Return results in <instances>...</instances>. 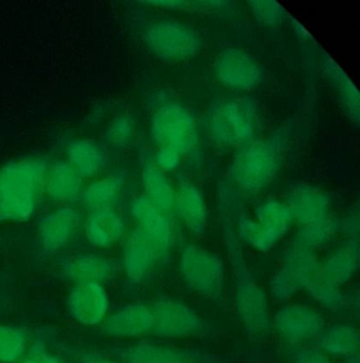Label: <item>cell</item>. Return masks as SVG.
<instances>
[{
    "label": "cell",
    "instance_id": "obj_20",
    "mask_svg": "<svg viewBox=\"0 0 360 363\" xmlns=\"http://www.w3.org/2000/svg\"><path fill=\"white\" fill-rule=\"evenodd\" d=\"M321 69L324 78L336 93L341 109L344 112L349 122L359 126L360 95L357 86L345 73L344 69L327 54L321 50Z\"/></svg>",
    "mask_w": 360,
    "mask_h": 363
},
{
    "label": "cell",
    "instance_id": "obj_37",
    "mask_svg": "<svg viewBox=\"0 0 360 363\" xmlns=\"http://www.w3.org/2000/svg\"><path fill=\"white\" fill-rule=\"evenodd\" d=\"M292 363H334L332 357L320 350L317 345L302 346L296 348Z\"/></svg>",
    "mask_w": 360,
    "mask_h": 363
},
{
    "label": "cell",
    "instance_id": "obj_33",
    "mask_svg": "<svg viewBox=\"0 0 360 363\" xmlns=\"http://www.w3.org/2000/svg\"><path fill=\"white\" fill-rule=\"evenodd\" d=\"M339 230V223L334 218H329L317 224L300 227L296 233L293 242L317 250V248L327 244Z\"/></svg>",
    "mask_w": 360,
    "mask_h": 363
},
{
    "label": "cell",
    "instance_id": "obj_29",
    "mask_svg": "<svg viewBox=\"0 0 360 363\" xmlns=\"http://www.w3.org/2000/svg\"><path fill=\"white\" fill-rule=\"evenodd\" d=\"M253 218L266 233L278 242L289 233L294 222L288 206L276 199H268L259 203L253 211Z\"/></svg>",
    "mask_w": 360,
    "mask_h": 363
},
{
    "label": "cell",
    "instance_id": "obj_39",
    "mask_svg": "<svg viewBox=\"0 0 360 363\" xmlns=\"http://www.w3.org/2000/svg\"><path fill=\"white\" fill-rule=\"evenodd\" d=\"M339 229L343 231L349 240H357L356 235L358 237V229H359V222H358V214H351L347 216L342 224H339Z\"/></svg>",
    "mask_w": 360,
    "mask_h": 363
},
{
    "label": "cell",
    "instance_id": "obj_32",
    "mask_svg": "<svg viewBox=\"0 0 360 363\" xmlns=\"http://www.w3.org/2000/svg\"><path fill=\"white\" fill-rule=\"evenodd\" d=\"M236 233L241 243L243 242L258 252H270L278 243V241L266 233L253 218L247 216H242L239 218Z\"/></svg>",
    "mask_w": 360,
    "mask_h": 363
},
{
    "label": "cell",
    "instance_id": "obj_40",
    "mask_svg": "<svg viewBox=\"0 0 360 363\" xmlns=\"http://www.w3.org/2000/svg\"><path fill=\"white\" fill-rule=\"evenodd\" d=\"M80 363H121L114 359L109 358L107 356H102L100 354H87L83 357Z\"/></svg>",
    "mask_w": 360,
    "mask_h": 363
},
{
    "label": "cell",
    "instance_id": "obj_9",
    "mask_svg": "<svg viewBox=\"0 0 360 363\" xmlns=\"http://www.w3.org/2000/svg\"><path fill=\"white\" fill-rule=\"evenodd\" d=\"M153 315L151 335L162 339L183 340L206 335L208 327L187 303L170 296H160L149 303Z\"/></svg>",
    "mask_w": 360,
    "mask_h": 363
},
{
    "label": "cell",
    "instance_id": "obj_35",
    "mask_svg": "<svg viewBox=\"0 0 360 363\" xmlns=\"http://www.w3.org/2000/svg\"><path fill=\"white\" fill-rule=\"evenodd\" d=\"M148 5L158 6L166 9L182 10V11L212 12L225 11L231 3L228 1H215V0H159L148 1Z\"/></svg>",
    "mask_w": 360,
    "mask_h": 363
},
{
    "label": "cell",
    "instance_id": "obj_36",
    "mask_svg": "<svg viewBox=\"0 0 360 363\" xmlns=\"http://www.w3.org/2000/svg\"><path fill=\"white\" fill-rule=\"evenodd\" d=\"M249 5L256 18L268 26H276L289 18L285 8L273 0H253Z\"/></svg>",
    "mask_w": 360,
    "mask_h": 363
},
{
    "label": "cell",
    "instance_id": "obj_11",
    "mask_svg": "<svg viewBox=\"0 0 360 363\" xmlns=\"http://www.w3.org/2000/svg\"><path fill=\"white\" fill-rule=\"evenodd\" d=\"M214 73L219 82L234 90H251L263 80V69L259 63L236 48H226L217 54Z\"/></svg>",
    "mask_w": 360,
    "mask_h": 363
},
{
    "label": "cell",
    "instance_id": "obj_26",
    "mask_svg": "<svg viewBox=\"0 0 360 363\" xmlns=\"http://www.w3.org/2000/svg\"><path fill=\"white\" fill-rule=\"evenodd\" d=\"M305 290L321 307L332 313L349 314L358 311V296L344 294L340 286L326 279L320 271Z\"/></svg>",
    "mask_w": 360,
    "mask_h": 363
},
{
    "label": "cell",
    "instance_id": "obj_14",
    "mask_svg": "<svg viewBox=\"0 0 360 363\" xmlns=\"http://www.w3.org/2000/svg\"><path fill=\"white\" fill-rule=\"evenodd\" d=\"M67 312L72 320L87 327L102 325L110 309V296L104 284H76L67 297Z\"/></svg>",
    "mask_w": 360,
    "mask_h": 363
},
{
    "label": "cell",
    "instance_id": "obj_31",
    "mask_svg": "<svg viewBox=\"0 0 360 363\" xmlns=\"http://www.w3.org/2000/svg\"><path fill=\"white\" fill-rule=\"evenodd\" d=\"M29 348L27 335L12 325L0 324V363H18Z\"/></svg>",
    "mask_w": 360,
    "mask_h": 363
},
{
    "label": "cell",
    "instance_id": "obj_24",
    "mask_svg": "<svg viewBox=\"0 0 360 363\" xmlns=\"http://www.w3.org/2000/svg\"><path fill=\"white\" fill-rule=\"evenodd\" d=\"M45 192L58 203H72L82 194V177L67 162L57 161L47 169Z\"/></svg>",
    "mask_w": 360,
    "mask_h": 363
},
{
    "label": "cell",
    "instance_id": "obj_30",
    "mask_svg": "<svg viewBox=\"0 0 360 363\" xmlns=\"http://www.w3.org/2000/svg\"><path fill=\"white\" fill-rule=\"evenodd\" d=\"M142 182L145 196L161 211L174 208L175 191L163 171L153 161H145L142 165Z\"/></svg>",
    "mask_w": 360,
    "mask_h": 363
},
{
    "label": "cell",
    "instance_id": "obj_15",
    "mask_svg": "<svg viewBox=\"0 0 360 363\" xmlns=\"http://www.w3.org/2000/svg\"><path fill=\"white\" fill-rule=\"evenodd\" d=\"M116 357L121 363L206 362L204 354L198 350L177 347L149 340H141L119 348Z\"/></svg>",
    "mask_w": 360,
    "mask_h": 363
},
{
    "label": "cell",
    "instance_id": "obj_12",
    "mask_svg": "<svg viewBox=\"0 0 360 363\" xmlns=\"http://www.w3.org/2000/svg\"><path fill=\"white\" fill-rule=\"evenodd\" d=\"M165 260L155 243L138 227L126 237L121 252V267L131 284L146 281Z\"/></svg>",
    "mask_w": 360,
    "mask_h": 363
},
{
    "label": "cell",
    "instance_id": "obj_1",
    "mask_svg": "<svg viewBox=\"0 0 360 363\" xmlns=\"http://www.w3.org/2000/svg\"><path fill=\"white\" fill-rule=\"evenodd\" d=\"M222 228L234 276V299L239 318L251 339L263 341L273 331L268 296L249 269L240 240L232 225L225 220Z\"/></svg>",
    "mask_w": 360,
    "mask_h": 363
},
{
    "label": "cell",
    "instance_id": "obj_2",
    "mask_svg": "<svg viewBox=\"0 0 360 363\" xmlns=\"http://www.w3.org/2000/svg\"><path fill=\"white\" fill-rule=\"evenodd\" d=\"M46 161L38 157L0 167V222H25L36 213L45 192Z\"/></svg>",
    "mask_w": 360,
    "mask_h": 363
},
{
    "label": "cell",
    "instance_id": "obj_22",
    "mask_svg": "<svg viewBox=\"0 0 360 363\" xmlns=\"http://www.w3.org/2000/svg\"><path fill=\"white\" fill-rule=\"evenodd\" d=\"M125 230V222L113 208L91 211L84 223L85 238L97 248L114 245L124 237Z\"/></svg>",
    "mask_w": 360,
    "mask_h": 363
},
{
    "label": "cell",
    "instance_id": "obj_18",
    "mask_svg": "<svg viewBox=\"0 0 360 363\" xmlns=\"http://www.w3.org/2000/svg\"><path fill=\"white\" fill-rule=\"evenodd\" d=\"M116 262L100 252H82L72 255L62 265V273L76 284H104L116 275Z\"/></svg>",
    "mask_w": 360,
    "mask_h": 363
},
{
    "label": "cell",
    "instance_id": "obj_43",
    "mask_svg": "<svg viewBox=\"0 0 360 363\" xmlns=\"http://www.w3.org/2000/svg\"><path fill=\"white\" fill-rule=\"evenodd\" d=\"M43 354H30L21 359L18 363H40V356Z\"/></svg>",
    "mask_w": 360,
    "mask_h": 363
},
{
    "label": "cell",
    "instance_id": "obj_28",
    "mask_svg": "<svg viewBox=\"0 0 360 363\" xmlns=\"http://www.w3.org/2000/svg\"><path fill=\"white\" fill-rule=\"evenodd\" d=\"M125 184V175L121 172H115L102 179L95 180L83 189L81 201L89 211L108 209L116 203Z\"/></svg>",
    "mask_w": 360,
    "mask_h": 363
},
{
    "label": "cell",
    "instance_id": "obj_6",
    "mask_svg": "<svg viewBox=\"0 0 360 363\" xmlns=\"http://www.w3.org/2000/svg\"><path fill=\"white\" fill-rule=\"evenodd\" d=\"M151 137L159 147L172 148L183 156L197 145V125L193 114L185 106L168 101L153 112Z\"/></svg>",
    "mask_w": 360,
    "mask_h": 363
},
{
    "label": "cell",
    "instance_id": "obj_25",
    "mask_svg": "<svg viewBox=\"0 0 360 363\" xmlns=\"http://www.w3.org/2000/svg\"><path fill=\"white\" fill-rule=\"evenodd\" d=\"M359 267L358 240H349L342 247L321 261L320 273L338 286H344L353 279Z\"/></svg>",
    "mask_w": 360,
    "mask_h": 363
},
{
    "label": "cell",
    "instance_id": "obj_16",
    "mask_svg": "<svg viewBox=\"0 0 360 363\" xmlns=\"http://www.w3.org/2000/svg\"><path fill=\"white\" fill-rule=\"evenodd\" d=\"M153 315L146 303H126L109 313L102 322L104 335L114 339H138L151 333Z\"/></svg>",
    "mask_w": 360,
    "mask_h": 363
},
{
    "label": "cell",
    "instance_id": "obj_19",
    "mask_svg": "<svg viewBox=\"0 0 360 363\" xmlns=\"http://www.w3.org/2000/svg\"><path fill=\"white\" fill-rule=\"evenodd\" d=\"M131 216L138 227L155 243L164 258L168 259L174 233L165 212L156 207L145 195L136 197L130 206Z\"/></svg>",
    "mask_w": 360,
    "mask_h": 363
},
{
    "label": "cell",
    "instance_id": "obj_21",
    "mask_svg": "<svg viewBox=\"0 0 360 363\" xmlns=\"http://www.w3.org/2000/svg\"><path fill=\"white\" fill-rule=\"evenodd\" d=\"M174 208L187 230L194 237L206 231L208 213L204 196L192 182H181L175 192Z\"/></svg>",
    "mask_w": 360,
    "mask_h": 363
},
{
    "label": "cell",
    "instance_id": "obj_41",
    "mask_svg": "<svg viewBox=\"0 0 360 363\" xmlns=\"http://www.w3.org/2000/svg\"><path fill=\"white\" fill-rule=\"evenodd\" d=\"M290 22H291L292 28L295 31L298 37H300V39L304 40V41H309V40H313L312 35H310L308 30L298 22L295 18H290Z\"/></svg>",
    "mask_w": 360,
    "mask_h": 363
},
{
    "label": "cell",
    "instance_id": "obj_3",
    "mask_svg": "<svg viewBox=\"0 0 360 363\" xmlns=\"http://www.w3.org/2000/svg\"><path fill=\"white\" fill-rule=\"evenodd\" d=\"M211 141L222 147H242L256 140L261 130L257 104L249 97L219 99L204 116Z\"/></svg>",
    "mask_w": 360,
    "mask_h": 363
},
{
    "label": "cell",
    "instance_id": "obj_10",
    "mask_svg": "<svg viewBox=\"0 0 360 363\" xmlns=\"http://www.w3.org/2000/svg\"><path fill=\"white\" fill-rule=\"evenodd\" d=\"M272 327L285 343L298 348L315 345L325 329V322L311 306L289 303L274 314Z\"/></svg>",
    "mask_w": 360,
    "mask_h": 363
},
{
    "label": "cell",
    "instance_id": "obj_8",
    "mask_svg": "<svg viewBox=\"0 0 360 363\" xmlns=\"http://www.w3.org/2000/svg\"><path fill=\"white\" fill-rule=\"evenodd\" d=\"M147 48L158 58L181 61L200 52L202 39L193 26L176 20H159L151 23L144 31Z\"/></svg>",
    "mask_w": 360,
    "mask_h": 363
},
{
    "label": "cell",
    "instance_id": "obj_13",
    "mask_svg": "<svg viewBox=\"0 0 360 363\" xmlns=\"http://www.w3.org/2000/svg\"><path fill=\"white\" fill-rule=\"evenodd\" d=\"M81 216L74 208L64 206L43 216L38 224V240L45 255H55L67 247L80 229Z\"/></svg>",
    "mask_w": 360,
    "mask_h": 363
},
{
    "label": "cell",
    "instance_id": "obj_17",
    "mask_svg": "<svg viewBox=\"0 0 360 363\" xmlns=\"http://www.w3.org/2000/svg\"><path fill=\"white\" fill-rule=\"evenodd\" d=\"M285 203L294 222H298L300 226L317 224L330 218V197L317 186L308 184L293 186L288 192Z\"/></svg>",
    "mask_w": 360,
    "mask_h": 363
},
{
    "label": "cell",
    "instance_id": "obj_27",
    "mask_svg": "<svg viewBox=\"0 0 360 363\" xmlns=\"http://www.w3.org/2000/svg\"><path fill=\"white\" fill-rule=\"evenodd\" d=\"M359 330L349 323H337L325 327L315 345L329 357L347 359L358 354Z\"/></svg>",
    "mask_w": 360,
    "mask_h": 363
},
{
    "label": "cell",
    "instance_id": "obj_42",
    "mask_svg": "<svg viewBox=\"0 0 360 363\" xmlns=\"http://www.w3.org/2000/svg\"><path fill=\"white\" fill-rule=\"evenodd\" d=\"M40 363H66L63 359L60 358V357L55 356V354H44L40 356Z\"/></svg>",
    "mask_w": 360,
    "mask_h": 363
},
{
    "label": "cell",
    "instance_id": "obj_44",
    "mask_svg": "<svg viewBox=\"0 0 360 363\" xmlns=\"http://www.w3.org/2000/svg\"><path fill=\"white\" fill-rule=\"evenodd\" d=\"M343 363H359V354H354V356L344 359V362Z\"/></svg>",
    "mask_w": 360,
    "mask_h": 363
},
{
    "label": "cell",
    "instance_id": "obj_7",
    "mask_svg": "<svg viewBox=\"0 0 360 363\" xmlns=\"http://www.w3.org/2000/svg\"><path fill=\"white\" fill-rule=\"evenodd\" d=\"M321 261L315 250L292 241L281 254V267L273 275L270 292L273 298L287 301L305 290L308 282L319 273Z\"/></svg>",
    "mask_w": 360,
    "mask_h": 363
},
{
    "label": "cell",
    "instance_id": "obj_38",
    "mask_svg": "<svg viewBox=\"0 0 360 363\" xmlns=\"http://www.w3.org/2000/svg\"><path fill=\"white\" fill-rule=\"evenodd\" d=\"M181 155L170 147H159L156 154V165L163 172H172L180 164Z\"/></svg>",
    "mask_w": 360,
    "mask_h": 363
},
{
    "label": "cell",
    "instance_id": "obj_34",
    "mask_svg": "<svg viewBox=\"0 0 360 363\" xmlns=\"http://www.w3.org/2000/svg\"><path fill=\"white\" fill-rule=\"evenodd\" d=\"M136 131L133 118L128 114H121L111 121L107 127L104 138L107 143L115 148H124L131 143Z\"/></svg>",
    "mask_w": 360,
    "mask_h": 363
},
{
    "label": "cell",
    "instance_id": "obj_5",
    "mask_svg": "<svg viewBox=\"0 0 360 363\" xmlns=\"http://www.w3.org/2000/svg\"><path fill=\"white\" fill-rule=\"evenodd\" d=\"M178 269L194 292L214 301L223 296L225 265L219 255L197 244H187L181 250Z\"/></svg>",
    "mask_w": 360,
    "mask_h": 363
},
{
    "label": "cell",
    "instance_id": "obj_23",
    "mask_svg": "<svg viewBox=\"0 0 360 363\" xmlns=\"http://www.w3.org/2000/svg\"><path fill=\"white\" fill-rule=\"evenodd\" d=\"M65 152L68 164L82 178L98 175L108 163L107 148L95 140H72L66 145Z\"/></svg>",
    "mask_w": 360,
    "mask_h": 363
},
{
    "label": "cell",
    "instance_id": "obj_4",
    "mask_svg": "<svg viewBox=\"0 0 360 363\" xmlns=\"http://www.w3.org/2000/svg\"><path fill=\"white\" fill-rule=\"evenodd\" d=\"M285 152V140L281 133L249 142L232 161L230 180L243 192H261L276 178Z\"/></svg>",
    "mask_w": 360,
    "mask_h": 363
}]
</instances>
